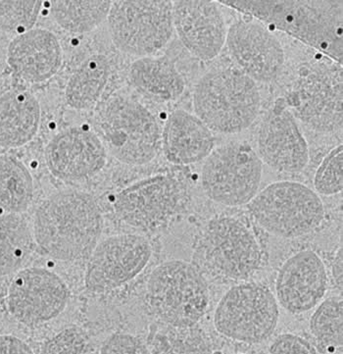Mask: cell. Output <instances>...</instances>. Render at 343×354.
Segmentation results:
<instances>
[{"instance_id": "31", "label": "cell", "mask_w": 343, "mask_h": 354, "mask_svg": "<svg viewBox=\"0 0 343 354\" xmlns=\"http://www.w3.org/2000/svg\"><path fill=\"white\" fill-rule=\"evenodd\" d=\"M315 192L330 196L343 189V147L337 145L319 164L314 176Z\"/></svg>"}, {"instance_id": "28", "label": "cell", "mask_w": 343, "mask_h": 354, "mask_svg": "<svg viewBox=\"0 0 343 354\" xmlns=\"http://www.w3.org/2000/svg\"><path fill=\"white\" fill-rule=\"evenodd\" d=\"M151 354H213L212 344L198 324L177 327L161 324L150 342Z\"/></svg>"}, {"instance_id": "24", "label": "cell", "mask_w": 343, "mask_h": 354, "mask_svg": "<svg viewBox=\"0 0 343 354\" xmlns=\"http://www.w3.org/2000/svg\"><path fill=\"white\" fill-rule=\"evenodd\" d=\"M34 234L22 214L0 216V277L22 270L34 250Z\"/></svg>"}, {"instance_id": "9", "label": "cell", "mask_w": 343, "mask_h": 354, "mask_svg": "<svg viewBox=\"0 0 343 354\" xmlns=\"http://www.w3.org/2000/svg\"><path fill=\"white\" fill-rule=\"evenodd\" d=\"M106 21L115 48L138 58L156 55L175 32L171 1L112 2Z\"/></svg>"}, {"instance_id": "21", "label": "cell", "mask_w": 343, "mask_h": 354, "mask_svg": "<svg viewBox=\"0 0 343 354\" xmlns=\"http://www.w3.org/2000/svg\"><path fill=\"white\" fill-rule=\"evenodd\" d=\"M41 122V103L30 91L13 88L0 95V147L18 149L32 142Z\"/></svg>"}, {"instance_id": "32", "label": "cell", "mask_w": 343, "mask_h": 354, "mask_svg": "<svg viewBox=\"0 0 343 354\" xmlns=\"http://www.w3.org/2000/svg\"><path fill=\"white\" fill-rule=\"evenodd\" d=\"M41 354H96V349L84 330L67 328L44 342Z\"/></svg>"}, {"instance_id": "17", "label": "cell", "mask_w": 343, "mask_h": 354, "mask_svg": "<svg viewBox=\"0 0 343 354\" xmlns=\"http://www.w3.org/2000/svg\"><path fill=\"white\" fill-rule=\"evenodd\" d=\"M219 2H173L174 30L192 55L210 61L222 51L227 39V20Z\"/></svg>"}, {"instance_id": "27", "label": "cell", "mask_w": 343, "mask_h": 354, "mask_svg": "<svg viewBox=\"0 0 343 354\" xmlns=\"http://www.w3.org/2000/svg\"><path fill=\"white\" fill-rule=\"evenodd\" d=\"M314 86L309 83V88H304L297 93L295 91L293 95V102L296 103L293 105V109L300 111V113L304 115L305 118H309L308 120L312 122L317 128L322 129L325 127L324 123L323 115L330 113L335 121L342 124V114H338L333 111L335 110L342 113V84L331 88L330 84L326 81H322L319 77H314Z\"/></svg>"}, {"instance_id": "25", "label": "cell", "mask_w": 343, "mask_h": 354, "mask_svg": "<svg viewBox=\"0 0 343 354\" xmlns=\"http://www.w3.org/2000/svg\"><path fill=\"white\" fill-rule=\"evenodd\" d=\"M35 194L34 178L18 157L0 154V209L6 213L22 214Z\"/></svg>"}, {"instance_id": "35", "label": "cell", "mask_w": 343, "mask_h": 354, "mask_svg": "<svg viewBox=\"0 0 343 354\" xmlns=\"http://www.w3.org/2000/svg\"><path fill=\"white\" fill-rule=\"evenodd\" d=\"M0 354H35L29 344L11 335L0 336Z\"/></svg>"}, {"instance_id": "22", "label": "cell", "mask_w": 343, "mask_h": 354, "mask_svg": "<svg viewBox=\"0 0 343 354\" xmlns=\"http://www.w3.org/2000/svg\"><path fill=\"white\" fill-rule=\"evenodd\" d=\"M128 77L138 93L154 102H175L185 93L184 77L166 56L136 58L129 68Z\"/></svg>"}, {"instance_id": "19", "label": "cell", "mask_w": 343, "mask_h": 354, "mask_svg": "<svg viewBox=\"0 0 343 354\" xmlns=\"http://www.w3.org/2000/svg\"><path fill=\"white\" fill-rule=\"evenodd\" d=\"M6 60L18 79L42 84L53 78L62 66V46L51 30L34 28L14 37L7 48Z\"/></svg>"}, {"instance_id": "6", "label": "cell", "mask_w": 343, "mask_h": 354, "mask_svg": "<svg viewBox=\"0 0 343 354\" xmlns=\"http://www.w3.org/2000/svg\"><path fill=\"white\" fill-rule=\"evenodd\" d=\"M147 304L160 324L196 325L208 309V286L194 265L171 260L160 264L149 276Z\"/></svg>"}, {"instance_id": "4", "label": "cell", "mask_w": 343, "mask_h": 354, "mask_svg": "<svg viewBox=\"0 0 343 354\" xmlns=\"http://www.w3.org/2000/svg\"><path fill=\"white\" fill-rule=\"evenodd\" d=\"M95 123L108 153L126 165H147L161 149L158 119L131 96L110 95L98 106Z\"/></svg>"}, {"instance_id": "12", "label": "cell", "mask_w": 343, "mask_h": 354, "mask_svg": "<svg viewBox=\"0 0 343 354\" xmlns=\"http://www.w3.org/2000/svg\"><path fill=\"white\" fill-rule=\"evenodd\" d=\"M68 301L69 290L62 278L41 267L18 271L7 290V310L16 321L29 327L58 317Z\"/></svg>"}, {"instance_id": "14", "label": "cell", "mask_w": 343, "mask_h": 354, "mask_svg": "<svg viewBox=\"0 0 343 354\" xmlns=\"http://www.w3.org/2000/svg\"><path fill=\"white\" fill-rule=\"evenodd\" d=\"M255 150L263 164L279 173H299L309 163L306 138L284 98L277 100L261 122Z\"/></svg>"}, {"instance_id": "7", "label": "cell", "mask_w": 343, "mask_h": 354, "mask_svg": "<svg viewBox=\"0 0 343 354\" xmlns=\"http://www.w3.org/2000/svg\"><path fill=\"white\" fill-rule=\"evenodd\" d=\"M248 210L261 228L281 239L306 236L319 228L325 218L319 194L293 180L272 183L256 194Z\"/></svg>"}, {"instance_id": "10", "label": "cell", "mask_w": 343, "mask_h": 354, "mask_svg": "<svg viewBox=\"0 0 343 354\" xmlns=\"http://www.w3.org/2000/svg\"><path fill=\"white\" fill-rule=\"evenodd\" d=\"M279 318L278 301L269 288L262 283H239L220 299L214 326L232 341L258 344L274 334Z\"/></svg>"}, {"instance_id": "36", "label": "cell", "mask_w": 343, "mask_h": 354, "mask_svg": "<svg viewBox=\"0 0 343 354\" xmlns=\"http://www.w3.org/2000/svg\"><path fill=\"white\" fill-rule=\"evenodd\" d=\"M331 275H333V281L337 283V287L342 290L343 283L342 248L337 250L335 259H333V266H331Z\"/></svg>"}, {"instance_id": "23", "label": "cell", "mask_w": 343, "mask_h": 354, "mask_svg": "<svg viewBox=\"0 0 343 354\" xmlns=\"http://www.w3.org/2000/svg\"><path fill=\"white\" fill-rule=\"evenodd\" d=\"M111 73L106 55H89L68 79L64 91L66 105L77 111L93 109L106 90Z\"/></svg>"}, {"instance_id": "13", "label": "cell", "mask_w": 343, "mask_h": 354, "mask_svg": "<svg viewBox=\"0 0 343 354\" xmlns=\"http://www.w3.org/2000/svg\"><path fill=\"white\" fill-rule=\"evenodd\" d=\"M151 255V245L142 234L108 236L98 243L89 255L86 287L93 292L122 287L145 270Z\"/></svg>"}, {"instance_id": "29", "label": "cell", "mask_w": 343, "mask_h": 354, "mask_svg": "<svg viewBox=\"0 0 343 354\" xmlns=\"http://www.w3.org/2000/svg\"><path fill=\"white\" fill-rule=\"evenodd\" d=\"M310 332L319 351L331 353L343 344V300L331 297L319 304L310 318Z\"/></svg>"}, {"instance_id": "20", "label": "cell", "mask_w": 343, "mask_h": 354, "mask_svg": "<svg viewBox=\"0 0 343 354\" xmlns=\"http://www.w3.org/2000/svg\"><path fill=\"white\" fill-rule=\"evenodd\" d=\"M161 149L167 161L174 165H192L210 156L215 138L196 115L174 110L162 127Z\"/></svg>"}, {"instance_id": "18", "label": "cell", "mask_w": 343, "mask_h": 354, "mask_svg": "<svg viewBox=\"0 0 343 354\" xmlns=\"http://www.w3.org/2000/svg\"><path fill=\"white\" fill-rule=\"evenodd\" d=\"M328 285V272L321 257L313 250H302L279 269L275 297L288 313H306L321 304Z\"/></svg>"}, {"instance_id": "26", "label": "cell", "mask_w": 343, "mask_h": 354, "mask_svg": "<svg viewBox=\"0 0 343 354\" xmlns=\"http://www.w3.org/2000/svg\"><path fill=\"white\" fill-rule=\"evenodd\" d=\"M112 1H49V16L74 36L89 34L107 20Z\"/></svg>"}, {"instance_id": "30", "label": "cell", "mask_w": 343, "mask_h": 354, "mask_svg": "<svg viewBox=\"0 0 343 354\" xmlns=\"http://www.w3.org/2000/svg\"><path fill=\"white\" fill-rule=\"evenodd\" d=\"M44 6L42 1H0V30L18 36L34 29Z\"/></svg>"}, {"instance_id": "1", "label": "cell", "mask_w": 343, "mask_h": 354, "mask_svg": "<svg viewBox=\"0 0 343 354\" xmlns=\"http://www.w3.org/2000/svg\"><path fill=\"white\" fill-rule=\"evenodd\" d=\"M32 229L44 254L58 261H76L91 255L100 243L102 211L89 192H58L37 206Z\"/></svg>"}, {"instance_id": "5", "label": "cell", "mask_w": 343, "mask_h": 354, "mask_svg": "<svg viewBox=\"0 0 343 354\" xmlns=\"http://www.w3.org/2000/svg\"><path fill=\"white\" fill-rule=\"evenodd\" d=\"M192 264L202 275L243 282L259 270L262 250L255 234L243 220L215 217L197 236Z\"/></svg>"}, {"instance_id": "37", "label": "cell", "mask_w": 343, "mask_h": 354, "mask_svg": "<svg viewBox=\"0 0 343 354\" xmlns=\"http://www.w3.org/2000/svg\"><path fill=\"white\" fill-rule=\"evenodd\" d=\"M218 354H219V353H218ZM232 354H243V353H232Z\"/></svg>"}, {"instance_id": "2", "label": "cell", "mask_w": 343, "mask_h": 354, "mask_svg": "<svg viewBox=\"0 0 343 354\" xmlns=\"http://www.w3.org/2000/svg\"><path fill=\"white\" fill-rule=\"evenodd\" d=\"M286 32L338 64L343 58L342 1H221Z\"/></svg>"}, {"instance_id": "34", "label": "cell", "mask_w": 343, "mask_h": 354, "mask_svg": "<svg viewBox=\"0 0 343 354\" xmlns=\"http://www.w3.org/2000/svg\"><path fill=\"white\" fill-rule=\"evenodd\" d=\"M268 354H319L314 346L293 334L281 335L272 342Z\"/></svg>"}, {"instance_id": "11", "label": "cell", "mask_w": 343, "mask_h": 354, "mask_svg": "<svg viewBox=\"0 0 343 354\" xmlns=\"http://www.w3.org/2000/svg\"><path fill=\"white\" fill-rule=\"evenodd\" d=\"M185 187L170 175L159 174L133 183L113 198V209L133 228L151 231L163 227L185 205Z\"/></svg>"}, {"instance_id": "8", "label": "cell", "mask_w": 343, "mask_h": 354, "mask_svg": "<svg viewBox=\"0 0 343 354\" xmlns=\"http://www.w3.org/2000/svg\"><path fill=\"white\" fill-rule=\"evenodd\" d=\"M263 163L246 142H231L215 147L201 168V187L218 205L239 207L248 205L259 192Z\"/></svg>"}, {"instance_id": "15", "label": "cell", "mask_w": 343, "mask_h": 354, "mask_svg": "<svg viewBox=\"0 0 343 354\" xmlns=\"http://www.w3.org/2000/svg\"><path fill=\"white\" fill-rule=\"evenodd\" d=\"M108 151L95 129L71 126L55 133L44 149L49 172L64 182H82L100 174Z\"/></svg>"}, {"instance_id": "3", "label": "cell", "mask_w": 343, "mask_h": 354, "mask_svg": "<svg viewBox=\"0 0 343 354\" xmlns=\"http://www.w3.org/2000/svg\"><path fill=\"white\" fill-rule=\"evenodd\" d=\"M194 115L213 133L237 135L259 116L257 84L237 67H217L202 75L192 93Z\"/></svg>"}, {"instance_id": "16", "label": "cell", "mask_w": 343, "mask_h": 354, "mask_svg": "<svg viewBox=\"0 0 343 354\" xmlns=\"http://www.w3.org/2000/svg\"><path fill=\"white\" fill-rule=\"evenodd\" d=\"M225 44L237 69L256 84L272 83L283 73L286 62L283 44L259 21L234 23L228 30Z\"/></svg>"}, {"instance_id": "33", "label": "cell", "mask_w": 343, "mask_h": 354, "mask_svg": "<svg viewBox=\"0 0 343 354\" xmlns=\"http://www.w3.org/2000/svg\"><path fill=\"white\" fill-rule=\"evenodd\" d=\"M100 354H151L147 344L138 337L126 333H116L108 337Z\"/></svg>"}]
</instances>
